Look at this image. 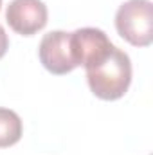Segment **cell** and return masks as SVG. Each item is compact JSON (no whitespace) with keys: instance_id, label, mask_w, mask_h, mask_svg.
Masks as SVG:
<instances>
[{"instance_id":"5","label":"cell","mask_w":153,"mask_h":155,"mask_svg":"<svg viewBox=\"0 0 153 155\" xmlns=\"http://www.w3.org/2000/svg\"><path fill=\"white\" fill-rule=\"evenodd\" d=\"M22 119L9 108H0V148H9L22 139Z\"/></svg>"},{"instance_id":"3","label":"cell","mask_w":153,"mask_h":155,"mask_svg":"<svg viewBox=\"0 0 153 155\" xmlns=\"http://www.w3.org/2000/svg\"><path fill=\"white\" fill-rule=\"evenodd\" d=\"M38 56L41 65L56 76L72 72L77 67L74 45H72V33L67 31L47 33L40 41Z\"/></svg>"},{"instance_id":"1","label":"cell","mask_w":153,"mask_h":155,"mask_svg":"<svg viewBox=\"0 0 153 155\" xmlns=\"http://www.w3.org/2000/svg\"><path fill=\"white\" fill-rule=\"evenodd\" d=\"M86 81L94 96L105 101L122 97L132 83V61L130 56L110 41H103L83 61Z\"/></svg>"},{"instance_id":"2","label":"cell","mask_w":153,"mask_h":155,"mask_svg":"<svg viewBox=\"0 0 153 155\" xmlns=\"http://www.w3.org/2000/svg\"><path fill=\"white\" fill-rule=\"evenodd\" d=\"M117 33L135 47H148L153 41L151 0H128L115 13Z\"/></svg>"},{"instance_id":"4","label":"cell","mask_w":153,"mask_h":155,"mask_svg":"<svg viewBox=\"0 0 153 155\" xmlns=\"http://www.w3.org/2000/svg\"><path fill=\"white\" fill-rule=\"evenodd\" d=\"M47 5L41 0H13L7 5L5 20L9 27L22 35L33 36L47 25Z\"/></svg>"},{"instance_id":"6","label":"cell","mask_w":153,"mask_h":155,"mask_svg":"<svg viewBox=\"0 0 153 155\" xmlns=\"http://www.w3.org/2000/svg\"><path fill=\"white\" fill-rule=\"evenodd\" d=\"M7 47H9V38L5 35L4 25L0 24V58H4V54L7 52Z\"/></svg>"},{"instance_id":"7","label":"cell","mask_w":153,"mask_h":155,"mask_svg":"<svg viewBox=\"0 0 153 155\" xmlns=\"http://www.w3.org/2000/svg\"><path fill=\"white\" fill-rule=\"evenodd\" d=\"M0 5H2V0H0Z\"/></svg>"}]
</instances>
